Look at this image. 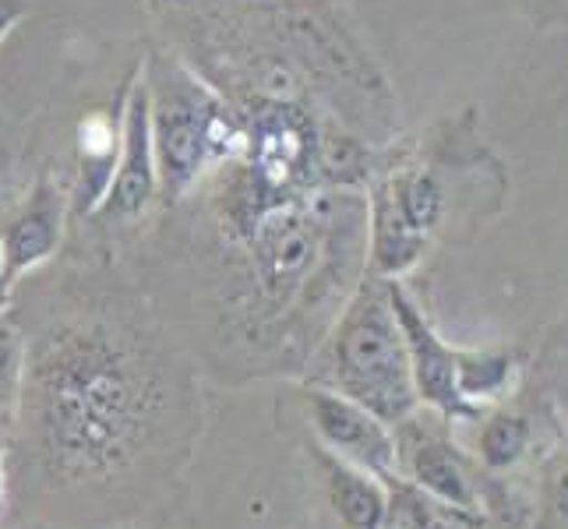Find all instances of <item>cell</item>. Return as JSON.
Listing matches in <instances>:
<instances>
[{
    "label": "cell",
    "instance_id": "obj_6",
    "mask_svg": "<svg viewBox=\"0 0 568 529\" xmlns=\"http://www.w3.org/2000/svg\"><path fill=\"white\" fill-rule=\"evenodd\" d=\"M160 194V176H155V152H152V121H149V89L145 78L131 85L124 121H121V152L110 176V187L95 212L106 220H134L142 215L152 199Z\"/></svg>",
    "mask_w": 568,
    "mask_h": 529
},
{
    "label": "cell",
    "instance_id": "obj_5",
    "mask_svg": "<svg viewBox=\"0 0 568 529\" xmlns=\"http://www.w3.org/2000/svg\"><path fill=\"white\" fill-rule=\"evenodd\" d=\"M388 301H392V311H396V322H399L403 339H406L417 399L430 409H438V414L448 420L474 417L477 406L466 403L459 396V385H456V349L445 346V339H438V332L430 328V322L424 318L417 301L409 297L396 279H388Z\"/></svg>",
    "mask_w": 568,
    "mask_h": 529
},
{
    "label": "cell",
    "instance_id": "obj_10",
    "mask_svg": "<svg viewBox=\"0 0 568 529\" xmlns=\"http://www.w3.org/2000/svg\"><path fill=\"white\" fill-rule=\"evenodd\" d=\"M121 152V128L110 113H95L78 128V155H82V184H78V208L95 212L110 187V176Z\"/></svg>",
    "mask_w": 568,
    "mask_h": 529
},
{
    "label": "cell",
    "instance_id": "obj_4",
    "mask_svg": "<svg viewBox=\"0 0 568 529\" xmlns=\"http://www.w3.org/2000/svg\"><path fill=\"white\" fill-rule=\"evenodd\" d=\"M307 409L325 452L357 469H367L378 480L392 477V469H396V435H392L385 420H378L361 403L322 385L307 388Z\"/></svg>",
    "mask_w": 568,
    "mask_h": 529
},
{
    "label": "cell",
    "instance_id": "obj_18",
    "mask_svg": "<svg viewBox=\"0 0 568 529\" xmlns=\"http://www.w3.org/2000/svg\"><path fill=\"white\" fill-rule=\"evenodd\" d=\"M561 505H565V516H568V484H565V495H561Z\"/></svg>",
    "mask_w": 568,
    "mask_h": 529
},
{
    "label": "cell",
    "instance_id": "obj_15",
    "mask_svg": "<svg viewBox=\"0 0 568 529\" xmlns=\"http://www.w3.org/2000/svg\"><path fill=\"white\" fill-rule=\"evenodd\" d=\"M29 14V0H0V43Z\"/></svg>",
    "mask_w": 568,
    "mask_h": 529
},
{
    "label": "cell",
    "instance_id": "obj_7",
    "mask_svg": "<svg viewBox=\"0 0 568 529\" xmlns=\"http://www.w3.org/2000/svg\"><path fill=\"white\" fill-rule=\"evenodd\" d=\"M399 462L420 495H430L448 508H459V512H474V484L466 477L456 445L442 430H430L414 417L396 424V466Z\"/></svg>",
    "mask_w": 568,
    "mask_h": 529
},
{
    "label": "cell",
    "instance_id": "obj_9",
    "mask_svg": "<svg viewBox=\"0 0 568 529\" xmlns=\"http://www.w3.org/2000/svg\"><path fill=\"white\" fill-rule=\"evenodd\" d=\"M318 466L325 474L332 512L339 516V522L346 529H382L385 526V519L392 512V501L375 474L336 459L332 452H325V448H318Z\"/></svg>",
    "mask_w": 568,
    "mask_h": 529
},
{
    "label": "cell",
    "instance_id": "obj_17",
    "mask_svg": "<svg viewBox=\"0 0 568 529\" xmlns=\"http://www.w3.org/2000/svg\"><path fill=\"white\" fill-rule=\"evenodd\" d=\"M382 529H406V526H403V522H399V519H396V516H388V519H385V526H382Z\"/></svg>",
    "mask_w": 568,
    "mask_h": 529
},
{
    "label": "cell",
    "instance_id": "obj_1",
    "mask_svg": "<svg viewBox=\"0 0 568 529\" xmlns=\"http://www.w3.org/2000/svg\"><path fill=\"white\" fill-rule=\"evenodd\" d=\"M166 388L142 343L110 322L50 328L26 357L22 414L50 480L103 484L142 456Z\"/></svg>",
    "mask_w": 568,
    "mask_h": 529
},
{
    "label": "cell",
    "instance_id": "obj_2",
    "mask_svg": "<svg viewBox=\"0 0 568 529\" xmlns=\"http://www.w3.org/2000/svg\"><path fill=\"white\" fill-rule=\"evenodd\" d=\"M315 385L361 403L388 427L417 414L420 399L403 328L388 301V279L367 272V279L357 283L318 353Z\"/></svg>",
    "mask_w": 568,
    "mask_h": 529
},
{
    "label": "cell",
    "instance_id": "obj_12",
    "mask_svg": "<svg viewBox=\"0 0 568 529\" xmlns=\"http://www.w3.org/2000/svg\"><path fill=\"white\" fill-rule=\"evenodd\" d=\"M508 375H513V360H508L505 353H459L456 349V385L466 403L501 396Z\"/></svg>",
    "mask_w": 568,
    "mask_h": 529
},
{
    "label": "cell",
    "instance_id": "obj_3",
    "mask_svg": "<svg viewBox=\"0 0 568 529\" xmlns=\"http://www.w3.org/2000/svg\"><path fill=\"white\" fill-rule=\"evenodd\" d=\"M145 89L155 176L166 202H181L209 166L237 163L244 155L247 134L241 113L191 71L155 61L145 74Z\"/></svg>",
    "mask_w": 568,
    "mask_h": 529
},
{
    "label": "cell",
    "instance_id": "obj_16",
    "mask_svg": "<svg viewBox=\"0 0 568 529\" xmlns=\"http://www.w3.org/2000/svg\"><path fill=\"white\" fill-rule=\"evenodd\" d=\"M8 301V286H4V258H0V307Z\"/></svg>",
    "mask_w": 568,
    "mask_h": 529
},
{
    "label": "cell",
    "instance_id": "obj_11",
    "mask_svg": "<svg viewBox=\"0 0 568 529\" xmlns=\"http://www.w3.org/2000/svg\"><path fill=\"white\" fill-rule=\"evenodd\" d=\"M26 357L29 346L8 318H0V430H8L22 414L26 388Z\"/></svg>",
    "mask_w": 568,
    "mask_h": 529
},
{
    "label": "cell",
    "instance_id": "obj_8",
    "mask_svg": "<svg viewBox=\"0 0 568 529\" xmlns=\"http://www.w3.org/2000/svg\"><path fill=\"white\" fill-rule=\"evenodd\" d=\"M64 237V199L50 181H39L26 205L0 226V258H4V286H11L43 265Z\"/></svg>",
    "mask_w": 568,
    "mask_h": 529
},
{
    "label": "cell",
    "instance_id": "obj_13",
    "mask_svg": "<svg viewBox=\"0 0 568 529\" xmlns=\"http://www.w3.org/2000/svg\"><path fill=\"white\" fill-rule=\"evenodd\" d=\"M526 441H530V427H526V420L508 417V414L491 417L480 430V459L491 469H505L526 452Z\"/></svg>",
    "mask_w": 568,
    "mask_h": 529
},
{
    "label": "cell",
    "instance_id": "obj_14",
    "mask_svg": "<svg viewBox=\"0 0 568 529\" xmlns=\"http://www.w3.org/2000/svg\"><path fill=\"white\" fill-rule=\"evenodd\" d=\"M396 516L406 529H456L453 526V516H442L435 505H427L424 498H406L403 501V512H388Z\"/></svg>",
    "mask_w": 568,
    "mask_h": 529
}]
</instances>
